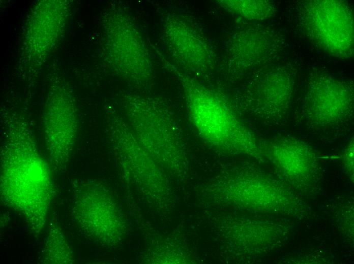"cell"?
<instances>
[{
	"label": "cell",
	"instance_id": "277c9868",
	"mask_svg": "<svg viewBox=\"0 0 354 264\" xmlns=\"http://www.w3.org/2000/svg\"><path fill=\"white\" fill-rule=\"evenodd\" d=\"M308 82L305 112L308 120L318 127L339 124L351 114L353 88L351 84L326 74H316Z\"/></svg>",
	"mask_w": 354,
	"mask_h": 264
},
{
	"label": "cell",
	"instance_id": "6da1fadb",
	"mask_svg": "<svg viewBox=\"0 0 354 264\" xmlns=\"http://www.w3.org/2000/svg\"><path fill=\"white\" fill-rule=\"evenodd\" d=\"M2 160V197L35 230L43 227L51 197L47 168L32 148L12 147Z\"/></svg>",
	"mask_w": 354,
	"mask_h": 264
},
{
	"label": "cell",
	"instance_id": "3957f363",
	"mask_svg": "<svg viewBox=\"0 0 354 264\" xmlns=\"http://www.w3.org/2000/svg\"><path fill=\"white\" fill-rule=\"evenodd\" d=\"M300 21L307 37L323 50L348 56L353 50V19L341 1H313L301 7Z\"/></svg>",
	"mask_w": 354,
	"mask_h": 264
},
{
	"label": "cell",
	"instance_id": "5b68a950",
	"mask_svg": "<svg viewBox=\"0 0 354 264\" xmlns=\"http://www.w3.org/2000/svg\"><path fill=\"white\" fill-rule=\"evenodd\" d=\"M293 78L287 71L279 70L270 74L259 86V100L274 116L283 115L291 100Z\"/></svg>",
	"mask_w": 354,
	"mask_h": 264
},
{
	"label": "cell",
	"instance_id": "8992f818",
	"mask_svg": "<svg viewBox=\"0 0 354 264\" xmlns=\"http://www.w3.org/2000/svg\"><path fill=\"white\" fill-rule=\"evenodd\" d=\"M219 5L227 11L250 20H263L275 13L272 3L267 1H218Z\"/></svg>",
	"mask_w": 354,
	"mask_h": 264
},
{
	"label": "cell",
	"instance_id": "52a82bcc",
	"mask_svg": "<svg viewBox=\"0 0 354 264\" xmlns=\"http://www.w3.org/2000/svg\"><path fill=\"white\" fill-rule=\"evenodd\" d=\"M45 249V258L50 263H71L72 254L64 235L57 227L50 228Z\"/></svg>",
	"mask_w": 354,
	"mask_h": 264
},
{
	"label": "cell",
	"instance_id": "7a4b0ae2",
	"mask_svg": "<svg viewBox=\"0 0 354 264\" xmlns=\"http://www.w3.org/2000/svg\"><path fill=\"white\" fill-rule=\"evenodd\" d=\"M187 83L190 116L203 140L220 147L242 149L255 147L253 133L220 96L199 83Z\"/></svg>",
	"mask_w": 354,
	"mask_h": 264
}]
</instances>
